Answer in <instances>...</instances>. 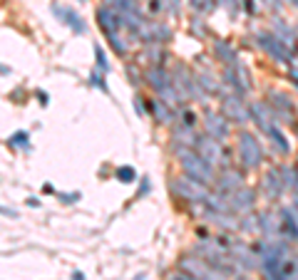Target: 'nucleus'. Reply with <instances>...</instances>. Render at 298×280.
<instances>
[{
  "mask_svg": "<svg viewBox=\"0 0 298 280\" xmlns=\"http://www.w3.org/2000/svg\"><path fill=\"white\" fill-rule=\"evenodd\" d=\"M174 154H177V159H179L181 174H186V176H191V179H196V181H202V184H207V186L216 184L219 171L211 166L207 159H202L196 149L181 146V149H174Z\"/></svg>",
  "mask_w": 298,
  "mask_h": 280,
  "instance_id": "f257e3e1",
  "label": "nucleus"
},
{
  "mask_svg": "<svg viewBox=\"0 0 298 280\" xmlns=\"http://www.w3.org/2000/svg\"><path fill=\"white\" fill-rule=\"evenodd\" d=\"M236 159H238V164H241V169H246V171H256V169L266 161L259 139L251 132H246V129H241L236 134Z\"/></svg>",
  "mask_w": 298,
  "mask_h": 280,
  "instance_id": "f03ea898",
  "label": "nucleus"
},
{
  "mask_svg": "<svg viewBox=\"0 0 298 280\" xmlns=\"http://www.w3.org/2000/svg\"><path fill=\"white\" fill-rule=\"evenodd\" d=\"M196 151H199V156L202 159H207L211 166L216 169V171H224V169L231 166V151L224 146V141L214 139V137H209V134H199L196 137V146H194Z\"/></svg>",
  "mask_w": 298,
  "mask_h": 280,
  "instance_id": "7ed1b4c3",
  "label": "nucleus"
},
{
  "mask_svg": "<svg viewBox=\"0 0 298 280\" xmlns=\"http://www.w3.org/2000/svg\"><path fill=\"white\" fill-rule=\"evenodd\" d=\"M169 189H172V194L177 198L189 201V203H204L209 198L207 184H202V181H196V179H191V176H186V174L174 176V179L169 181Z\"/></svg>",
  "mask_w": 298,
  "mask_h": 280,
  "instance_id": "20e7f679",
  "label": "nucleus"
},
{
  "mask_svg": "<svg viewBox=\"0 0 298 280\" xmlns=\"http://www.w3.org/2000/svg\"><path fill=\"white\" fill-rule=\"evenodd\" d=\"M221 114H224L229 122L246 124V122L251 119V107L241 99V94H236V92H224V99H221Z\"/></svg>",
  "mask_w": 298,
  "mask_h": 280,
  "instance_id": "39448f33",
  "label": "nucleus"
},
{
  "mask_svg": "<svg viewBox=\"0 0 298 280\" xmlns=\"http://www.w3.org/2000/svg\"><path fill=\"white\" fill-rule=\"evenodd\" d=\"M256 45H259L271 60H276V62H281V65L293 62V52H291L273 32H259V35H256Z\"/></svg>",
  "mask_w": 298,
  "mask_h": 280,
  "instance_id": "423d86ee",
  "label": "nucleus"
},
{
  "mask_svg": "<svg viewBox=\"0 0 298 280\" xmlns=\"http://www.w3.org/2000/svg\"><path fill=\"white\" fill-rule=\"evenodd\" d=\"M204 134H209V137H214V139H219V141H226L229 134H231V122L221 112L207 109L204 112Z\"/></svg>",
  "mask_w": 298,
  "mask_h": 280,
  "instance_id": "0eeeda50",
  "label": "nucleus"
},
{
  "mask_svg": "<svg viewBox=\"0 0 298 280\" xmlns=\"http://www.w3.org/2000/svg\"><path fill=\"white\" fill-rule=\"evenodd\" d=\"M256 201H259V194L249 186H241L238 191L229 194V206L236 216H243V213H251L256 208Z\"/></svg>",
  "mask_w": 298,
  "mask_h": 280,
  "instance_id": "6e6552de",
  "label": "nucleus"
},
{
  "mask_svg": "<svg viewBox=\"0 0 298 280\" xmlns=\"http://www.w3.org/2000/svg\"><path fill=\"white\" fill-rule=\"evenodd\" d=\"M243 174H246V169H224V171H219V179H216V191H221V194H234L238 191L241 186H243Z\"/></svg>",
  "mask_w": 298,
  "mask_h": 280,
  "instance_id": "1a4fd4ad",
  "label": "nucleus"
},
{
  "mask_svg": "<svg viewBox=\"0 0 298 280\" xmlns=\"http://www.w3.org/2000/svg\"><path fill=\"white\" fill-rule=\"evenodd\" d=\"M259 228H261V236H264L266 241H281V238H283L281 213H273V211L259 213Z\"/></svg>",
  "mask_w": 298,
  "mask_h": 280,
  "instance_id": "9d476101",
  "label": "nucleus"
},
{
  "mask_svg": "<svg viewBox=\"0 0 298 280\" xmlns=\"http://www.w3.org/2000/svg\"><path fill=\"white\" fill-rule=\"evenodd\" d=\"M283 191H286V186H283L281 171H278V169L264 171V176H261V194H264L268 201H278Z\"/></svg>",
  "mask_w": 298,
  "mask_h": 280,
  "instance_id": "9b49d317",
  "label": "nucleus"
},
{
  "mask_svg": "<svg viewBox=\"0 0 298 280\" xmlns=\"http://www.w3.org/2000/svg\"><path fill=\"white\" fill-rule=\"evenodd\" d=\"M204 218H207V223L216 226L224 233H236L238 226H241V218H238L236 213H219V211H209L207 208Z\"/></svg>",
  "mask_w": 298,
  "mask_h": 280,
  "instance_id": "f8f14e48",
  "label": "nucleus"
},
{
  "mask_svg": "<svg viewBox=\"0 0 298 280\" xmlns=\"http://www.w3.org/2000/svg\"><path fill=\"white\" fill-rule=\"evenodd\" d=\"M144 82L159 94L167 84H172V72L167 67H162V65H149L144 70Z\"/></svg>",
  "mask_w": 298,
  "mask_h": 280,
  "instance_id": "ddd939ff",
  "label": "nucleus"
},
{
  "mask_svg": "<svg viewBox=\"0 0 298 280\" xmlns=\"http://www.w3.org/2000/svg\"><path fill=\"white\" fill-rule=\"evenodd\" d=\"M149 117H152L159 127H174V122H177V109H172V107H169V104H164L159 97H154V99H152Z\"/></svg>",
  "mask_w": 298,
  "mask_h": 280,
  "instance_id": "4468645a",
  "label": "nucleus"
},
{
  "mask_svg": "<svg viewBox=\"0 0 298 280\" xmlns=\"http://www.w3.org/2000/svg\"><path fill=\"white\" fill-rule=\"evenodd\" d=\"M53 13L58 15L60 20L67 25V28L72 30L75 35H82V32H87V25H85V20L72 10V8H62V5H53Z\"/></svg>",
  "mask_w": 298,
  "mask_h": 280,
  "instance_id": "2eb2a0df",
  "label": "nucleus"
},
{
  "mask_svg": "<svg viewBox=\"0 0 298 280\" xmlns=\"http://www.w3.org/2000/svg\"><path fill=\"white\" fill-rule=\"evenodd\" d=\"M97 23H100V28H102L105 35H110V32H119V28H122L117 10L110 8V5H100V8H97Z\"/></svg>",
  "mask_w": 298,
  "mask_h": 280,
  "instance_id": "dca6fc26",
  "label": "nucleus"
},
{
  "mask_svg": "<svg viewBox=\"0 0 298 280\" xmlns=\"http://www.w3.org/2000/svg\"><path fill=\"white\" fill-rule=\"evenodd\" d=\"M249 107H251V122H254L261 132H266L268 124H273L271 104H268V102H261V99H256V102H251Z\"/></svg>",
  "mask_w": 298,
  "mask_h": 280,
  "instance_id": "f3484780",
  "label": "nucleus"
},
{
  "mask_svg": "<svg viewBox=\"0 0 298 280\" xmlns=\"http://www.w3.org/2000/svg\"><path fill=\"white\" fill-rule=\"evenodd\" d=\"M196 132L191 129V127H186V124H174L172 127V146L174 149H181V146H189V149H194L196 146Z\"/></svg>",
  "mask_w": 298,
  "mask_h": 280,
  "instance_id": "a211bd4d",
  "label": "nucleus"
},
{
  "mask_svg": "<svg viewBox=\"0 0 298 280\" xmlns=\"http://www.w3.org/2000/svg\"><path fill=\"white\" fill-rule=\"evenodd\" d=\"M278 213H281V221H283V241L298 243V216H296V211L288 208V206H283Z\"/></svg>",
  "mask_w": 298,
  "mask_h": 280,
  "instance_id": "6ab92c4d",
  "label": "nucleus"
},
{
  "mask_svg": "<svg viewBox=\"0 0 298 280\" xmlns=\"http://www.w3.org/2000/svg\"><path fill=\"white\" fill-rule=\"evenodd\" d=\"M214 57H216L224 67H234V65L241 62L236 55V50H234L226 40H214Z\"/></svg>",
  "mask_w": 298,
  "mask_h": 280,
  "instance_id": "aec40b11",
  "label": "nucleus"
},
{
  "mask_svg": "<svg viewBox=\"0 0 298 280\" xmlns=\"http://www.w3.org/2000/svg\"><path fill=\"white\" fill-rule=\"evenodd\" d=\"M291 52H296V32H293V28L291 25H286L281 18H273V30H271Z\"/></svg>",
  "mask_w": 298,
  "mask_h": 280,
  "instance_id": "412c9836",
  "label": "nucleus"
},
{
  "mask_svg": "<svg viewBox=\"0 0 298 280\" xmlns=\"http://www.w3.org/2000/svg\"><path fill=\"white\" fill-rule=\"evenodd\" d=\"M264 134H266L268 139L273 141V146H276V149H278L281 154H286V156L291 154V144H288V139H286V134L281 132V127H278L276 122H273V124H268V129L264 132Z\"/></svg>",
  "mask_w": 298,
  "mask_h": 280,
  "instance_id": "4be33fe9",
  "label": "nucleus"
},
{
  "mask_svg": "<svg viewBox=\"0 0 298 280\" xmlns=\"http://www.w3.org/2000/svg\"><path fill=\"white\" fill-rule=\"evenodd\" d=\"M196 80H199V84L207 89L209 94H219V92H221V80H219L211 70H207V67L196 72Z\"/></svg>",
  "mask_w": 298,
  "mask_h": 280,
  "instance_id": "5701e85b",
  "label": "nucleus"
},
{
  "mask_svg": "<svg viewBox=\"0 0 298 280\" xmlns=\"http://www.w3.org/2000/svg\"><path fill=\"white\" fill-rule=\"evenodd\" d=\"M266 99H271V104H273L276 109L293 112V99H291V94H286V92H281V89H268Z\"/></svg>",
  "mask_w": 298,
  "mask_h": 280,
  "instance_id": "b1692460",
  "label": "nucleus"
},
{
  "mask_svg": "<svg viewBox=\"0 0 298 280\" xmlns=\"http://www.w3.org/2000/svg\"><path fill=\"white\" fill-rule=\"evenodd\" d=\"M221 82L229 84V87H231L236 94H241V97L249 92V87L241 82V77L236 75V70H234V67H224V72H221Z\"/></svg>",
  "mask_w": 298,
  "mask_h": 280,
  "instance_id": "393cba45",
  "label": "nucleus"
},
{
  "mask_svg": "<svg viewBox=\"0 0 298 280\" xmlns=\"http://www.w3.org/2000/svg\"><path fill=\"white\" fill-rule=\"evenodd\" d=\"M157 97H159V99H162L164 104H169L172 109H179V107H184V99H181V94L177 92V87H174V84H167V87H164V89H162V92H159Z\"/></svg>",
  "mask_w": 298,
  "mask_h": 280,
  "instance_id": "a878e982",
  "label": "nucleus"
},
{
  "mask_svg": "<svg viewBox=\"0 0 298 280\" xmlns=\"http://www.w3.org/2000/svg\"><path fill=\"white\" fill-rule=\"evenodd\" d=\"M105 37L110 40V45H112L115 55H119V57L127 55V50H129V40H124L119 32H110V35H105Z\"/></svg>",
  "mask_w": 298,
  "mask_h": 280,
  "instance_id": "bb28decb",
  "label": "nucleus"
},
{
  "mask_svg": "<svg viewBox=\"0 0 298 280\" xmlns=\"http://www.w3.org/2000/svg\"><path fill=\"white\" fill-rule=\"evenodd\" d=\"M238 231H243V233H261V228H259V216H256L254 211H251V213H243Z\"/></svg>",
  "mask_w": 298,
  "mask_h": 280,
  "instance_id": "cd10ccee",
  "label": "nucleus"
},
{
  "mask_svg": "<svg viewBox=\"0 0 298 280\" xmlns=\"http://www.w3.org/2000/svg\"><path fill=\"white\" fill-rule=\"evenodd\" d=\"M115 179H117V181H122V184H134V181H139V176H137L134 166H129V164H122V166H117V171H115Z\"/></svg>",
  "mask_w": 298,
  "mask_h": 280,
  "instance_id": "c85d7f7f",
  "label": "nucleus"
},
{
  "mask_svg": "<svg viewBox=\"0 0 298 280\" xmlns=\"http://www.w3.org/2000/svg\"><path fill=\"white\" fill-rule=\"evenodd\" d=\"M177 119L179 124H186V127H196V122H199V117H196V112L191 109V107H179L177 109Z\"/></svg>",
  "mask_w": 298,
  "mask_h": 280,
  "instance_id": "c756f323",
  "label": "nucleus"
},
{
  "mask_svg": "<svg viewBox=\"0 0 298 280\" xmlns=\"http://www.w3.org/2000/svg\"><path fill=\"white\" fill-rule=\"evenodd\" d=\"M8 146H15V149H30V134L28 132H15L8 137Z\"/></svg>",
  "mask_w": 298,
  "mask_h": 280,
  "instance_id": "7c9ffc66",
  "label": "nucleus"
},
{
  "mask_svg": "<svg viewBox=\"0 0 298 280\" xmlns=\"http://www.w3.org/2000/svg\"><path fill=\"white\" fill-rule=\"evenodd\" d=\"M124 72H127V77H129V82L134 84V87H139V84L144 82V72H139V67H137V62H127V65H124Z\"/></svg>",
  "mask_w": 298,
  "mask_h": 280,
  "instance_id": "2f4dec72",
  "label": "nucleus"
},
{
  "mask_svg": "<svg viewBox=\"0 0 298 280\" xmlns=\"http://www.w3.org/2000/svg\"><path fill=\"white\" fill-rule=\"evenodd\" d=\"M89 87H97V89H102L105 94H110V84L105 82V72H100V70L89 72Z\"/></svg>",
  "mask_w": 298,
  "mask_h": 280,
  "instance_id": "473e14b6",
  "label": "nucleus"
},
{
  "mask_svg": "<svg viewBox=\"0 0 298 280\" xmlns=\"http://www.w3.org/2000/svg\"><path fill=\"white\" fill-rule=\"evenodd\" d=\"M189 5H191L196 13H204V15H207V13H211V10L219 5V0H189Z\"/></svg>",
  "mask_w": 298,
  "mask_h": 280,
  "instance_id": "72a5a7b5",
  "label": "nucleus"
},
{
  "mask_svg": "<svg viewBox=\"0 0 298 280\" xmlns=\"http://www.w3.org/2000/svg\"><path fill=\"white\" fill-rule=\"evenodd\" d=\"M94 57H97V70L110 75V62H107V55H105V50L100 45H94Z\"/></svg>",
  "mask_w": 298,
  "mask_h": 280,
  "instance_id": "f704fd0d",
  "label": "nucleus"
},
{
  "mask_svg": "<svg viewBox=\"0 0 298 280\" xmlns=\"http://www.w3.org/2000/svg\"><path fill=\"white\" fill-rule=\"evenodd\" d=\"M162 5H164V13H169V15H179V8H181L179 0H162Z\"/></svg>",
  "mask_w": 298,
  "mask_h": 280,
  "instance_id": "c9c22d12",
  "label": "nucleus"
},
{
  "mask_svg": "<svg viewBox=\"0 0 298 280\" xmlns=\"http://www.w3.org/2000/svg\"><path fill=\"white\" fill-rule=\"evenodd\" d=\"M219 5L226 8V10L231 13V18H236L238 15V0H219Z\"/></svg>",
  "mask_w": 298,
  "mask_h": 280,
  "instance_id": "e433bc0d",
  "label": "nucleus"
},
{
  "mask_svg": "<svg viewBox=\"0 0 298 280\" xmlns=\"http://www.w3.org/2000/svg\"><path fill=\"white\" fill-rule=\"evenodd\" d=\"M167 280H199V278H194L191 273H186V270H181V268H179V270H174V273H169V275H167Z\"/></svg>",
  "mask_w": 298,
  "mask_h": 280,
  "instance_id": "4c0bfd02",
  "label": "nucleus"
},
{
  "mask_svg": "<svg viewBox=\"0 0 298 280\" xmlns=\"http://www.w3.org/2000/svg\"><path fill=\"white\" fill-rule=\"evenodd\" d=\"M152 191V184H149V176H139V191H137V198H142L144 194Z\"/></svg>",
  "mask_w": 298,
  "mask_h": 280,
  "instance_id": "58836bf2",
  "label": "nucleus"
},
{
  "mask_svg": "<svg viewBox=\"0 0 298 280\" xmlns=\"http://www.w3.org/2000/svg\"><path fill=\"white\" fill-rule=\"evenodd\" d=\"M58 196L62 203H77V201H80V194H77V191H72V194H58Z\"/></svg>",
  "mask_w": 298,
  "mask_h": 280,
  "instance_id": "ea45409f",
  "label": "nucleus"
},
{
  "mask_svg": "<svg viewBox=\"0 0 298 280\" xmlns=\"http://www.w3.org/2000/svg\"><path fill=\"white\" fill-rule=\"evenodd\" d=\"M241 8H243L249 15H254V13H256V0H241Z\"/></svg>",
  "mask_w": 298,
  "mask_h": 280,
  "instance_id": "a19ab883",
  "label": "nucleus"
},
{
  "mask_svg": "<svg viewBox=\"0 0 298 280\" xmlns=\"http://www.w3.org/2000/svg\"><path fill=\"white\" fill-rule=\"evenodd\" d=\"M281 280H298V268L293 270V273H288V275H283Z\"/></svg>",
  "mask_w": 298,
  "mask_h": 280,
  "instance_id": "79ce46f5",
  "label": "nucleus"
},
{
  "mask_svg": "<svg viewBox=\"0 0 298 280\" xmlns=\"http://www.w3.org/2000/svg\"><path fill=\"white\" fill-rule=\"evenodd\" d=\"M288 77H291V80H293V82L298 84V67H293V70L288 72Z\"/></svg>",
  "mask_w": 298,
  "mask_h": 280,
  "instance_id": "37998d69",
  "label": "nucleus"
},
{
  "mask_svg": "<svg viewBox=\"0 0 298 280\" xmlns=\"http://www.w3.org/2000/svg\"><path fill=\"white\" fill-rule=\"evenodd\" d=\"M72 280H85V273H82V270H75V273H72Z\"/></svg>",
  "mask_w": 298,
  "mask_h": 280,
  "instance_id": "c03bdc74",
  "label": "nucleus"
},
{
  "mask_svg": "<svg viewBox=\"0 0 298 280\" xmlns=\"http://www.w3.org/2000/svg\"><path fill=\"white\" fill-rule=\"evenodd\" d=\"M37 97H40V104H47V94L45 92H37Z\"/></svg>",
  "mask_w": 298,
  "mask_h": 280,
  "instance_id": "a18cd8bd",
  "label": "nucleus"
},
{
  "mask_svg": "<svg viewBox=\"0 0 298 280\" xmlns=\"http://www.w3.org/2000/svg\"><path fill=\"white\" fill-rule=\"evenodd\" d=\"M3 213H5V216H10V218H15V216H18L13 208H3Z\"/></svg>",
  "mask_w": 298,
  "mask_h": 280,
  "instance_id": "49530a36",
  "label": "nucleus"
},
{
  "mask_svg": "<svg viewBox=\"0 0 298 280\" xmlns=\"http://www.w3.org/2000/svg\"><path fill=\"white\" fill-rule=\"evenodd\" d=\"M28 206H40V201H37V198H32V196H30V198H28Z\"/></svg>",
  "mask_w": 298,
  "mask_h": 280,
  "instance_id": "de8ad7c7",
  "label": "nucleus"
},
{
  "mask_svg": "<svg viewBox=\"0 0 298 280\" xmlns=\"http://www.w3.org/2000/svg\"><path fill=\"white\" fill-rule=\"evenodd\" d=\"M144 278H147V275H144V273H139V275H137L134 280H144Z\"/></svg>",
  "mask_w": 298,
  "mask_h": 280,
  "instance_id": "09e8293b",
  "label": "nucleus"
},
{
  "mask_svg": "<svg viewBox=\"0 0 298 280\" xmlns=\"http://www.w3.org/2000/svg\"><path fill=\"white\" fill-rule=\"evenodd\" d=\"M288 3H291V5H296V8H298V0H288Z\"/></svg>",
  "mask_w": 298,
  "mask_h": 280,
  "instance_id": "8fccbe9b",
  "label": "nucleus"
},
{
  "mask_svg": "<svg viewBox=\"0 0 298 280\" xmlns=\"http://www.w3.org/2000/svg\"><path fill=\"white\" fill-rule=\"evenodd\" d=\"M236 280H249V278H243V275H236Z\"/></svg>",
  "mask_w": 298,
  "mask_h": 280,
  "instance_id": "3c124183",
  "label": "nucleus"
},
{
  "mask_svg": "<svg viewBox=\"0 0 298 280\" xmlns=\"http://www.w3.org/2000/svg\"><path fill=\"white\" fill-rule=\"evenodd\" d=\"M80 3H87V0H80Z\"/></svg>",
  "mask_w": 298,
  "mask_h": 280,
  "instance_id": "603ef678",
  "label": "nucleus"
}]
</instances>
